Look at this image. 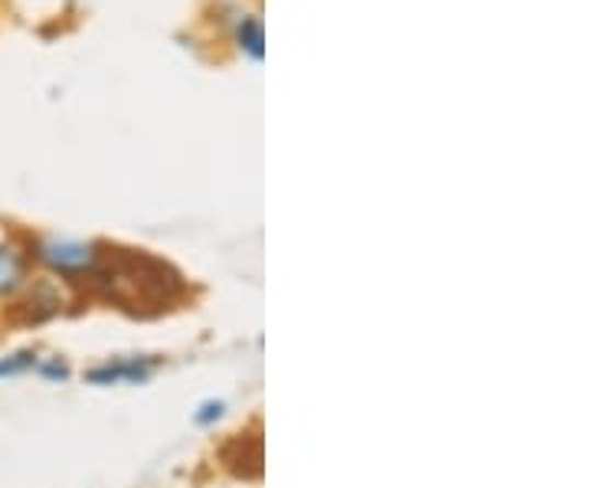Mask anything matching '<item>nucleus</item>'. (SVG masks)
<instances>
[{
  "instance_id": "f257e3e1",
  "label": "nucleus",
  "mask_w": 589,
  "mask_h": 488,
  "mask_svg": "<svg viewBox=\"0 0 589 488\" xmlns=\"http://www.w3.org/2000/svg\"><path fill=\"white\" fill-rule=\"evenodd\" d=\"M39 259L59 272H82L95 262L92 246L76 243V240H46L39 243Z\"/></svg>"
},
{
  "instance_id": "f03ea898",
  "label": "nucleus",
  "mask_w": 589,
  "mask_h": 488,
  "mask_svg": "<svg viewBox=\"0 0 589 488\" xmlns=\"http://www.w3.org/2000/svg\"><path fill=\"white\" fill-rule=\"evenodd\" d=\"M151 367H155V361H115V364L95 367L89 374V384H118V381L138 384V381H148Z\"/></svg>"
},
{
  "instance_id": "7ed1b4c3",
  "label": "nucleus",
  "mask_w": 589,
  "mask_h": 488,
  "mask_svg": "<svg viewBox=\"0 0 589 488\" xmlns=\"http://www.w3.org/2000/svg\"><path fill=\"white\" fill-rule=\"evenodd\" d=\"M23 252L13 243H0V298L13 295L23 285Z\"/></svg>"
},
{
  "instance_id": "20e7f679",
  "label": "nucleus",
  "mask_w": 589,
  "mask_h": 488,
  "mask_svg": "<svg viewBox=\"0 0 589 488\" xmlns=\"http://www.w3.org/2000/svg\"><path fill=\"white\" fill-rule=\"evenodd\" d=\"M236 39H239V49L249 53L252 59L265 56V33H262V20L259 16H242V23L236 30Z\"/></svg>"
},
{
  "instance_id": "39448f33",
  "label": "nucleus",
  "mask_w": 589,
  "mask_h": 488,
  "mask_svg": "<svg viewBox=\"0 0 589 488\" xmlns=\"http://www.w3.org/2000/svg\"><path fill=\"white\" fill-rule=\"evenodd\" d=\"M36 354L33 351H13L7 358H0V381H10V377H20L26 371H36Z\"/></svg>"
},
{
  "instance_id": "423d86ee",
  "label": "nucleus",
  "mask_w": 589,
  "mask_h": 488,
  "mask_svg": "<svg viewBox=\"0 0 589 488\" xmlns=\"http://www.w3.org/2000/svg\"><path fill=\"white\" fill-rule=\"evenodd\" d=\"M36 371H39L43 377H49V381H66V377H69V367H66V364H59V361L36 364Z\"/></svg>"
},
{
  "instance_id": "0eeeda50",
  "label": "nucleus",
  "mask_w": 589,
  "mask_h": 488,
  "mask_svg": "<svg viewBox=\"0 0 589 488\" xmlns=\"http://www.w3.org/2000/svg\"><path fill=\"white\" fill-rule=\"evenodd\" d=\"M203 410H206V413H200V417H196L200 423H206V420H213V417H219V410H223V404H206Z\"/></svg>"
}]
</instances>
